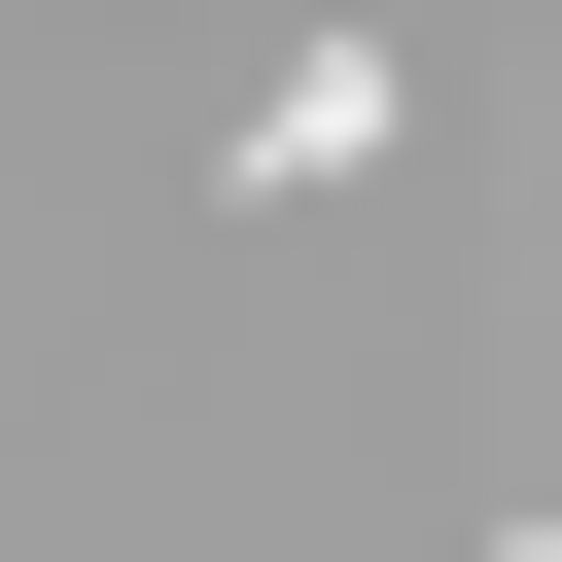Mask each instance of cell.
<instances>
[{
	"mask_svg": "<svg viewBox=\"0 0 562 562\" xmlns=\"http://www.w3.org/2000/svg\"><path fill=\"white\" fill-rule=\"evenodd\" d=\"M211 176H246V211H316V176H386V35H281V105H211Z\"/></svg>",
	"mask_w": 562,
	"mask_h": 562,
	"instance_id": "6da1fadb",
	"label": "cell"
}]
</instances>
